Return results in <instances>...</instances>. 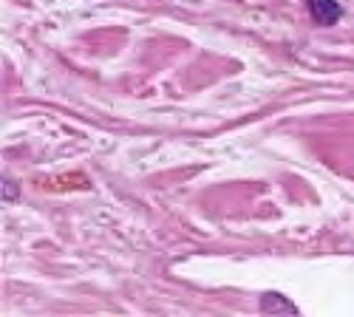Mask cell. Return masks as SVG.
<instances>
[{"instance_id": "obj_1", "label": "cell", "mask_w": 354, "mask_h": 317, "mask_svg": "<svg viewBox=\"0 0 354 317\" xmlns=\"http://www.w3.org/2000/svg\"><path fill=\"white\" fill-rule=\"evenodd\" d=\"M309 12L320 26H332L340 20V6L335 0H309Z\"/></svg>"}, {"instance_id": "obj_2", "label": "cell", "mask_w": 354, "mask_h": 317, "mask_svg": "<svg viewBox=\"0 0 354 317\" xmlns=\"http://www.w3.org/2000/svg\"><path fill=\"white\" fill-rule=\"evenodd\" d=\"M261 309L267 314H298V309H295L289 300H283V295H263Z\"/></svg>"}]
</instances>
